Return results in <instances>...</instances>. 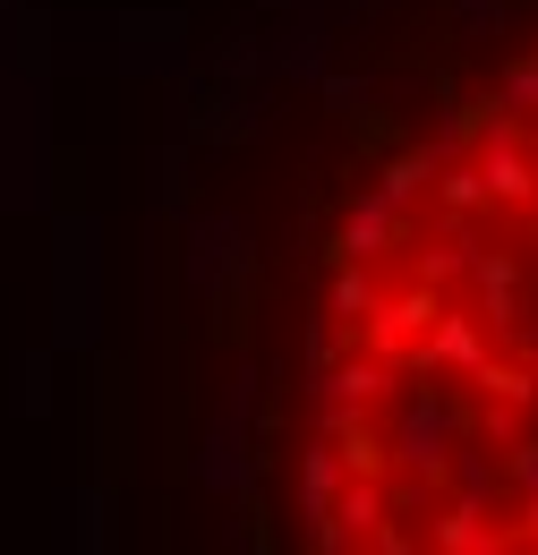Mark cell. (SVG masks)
<instances>
[{
	"instance_id": "1",
	"label": "cell",
	"mask_w": 538,
	"mask_h": 555,
	"mask_svg": "<svg viewBox=\"0 0 538 555\" xmlns=\"http://www.w3.org/2000/svg\"><path fill=\"white\" fill-rule=\"evenodd\" d=\"M103 343V222L68 206L52 222V350Z\"/></svg>"
},
{
	"instance_id": "2",
	"label": "cell",
	"mask_w": 538,
	"mask_h": 555,
	"mask_svg": "<svg viewBox=\"0 0 538 555\" xmlns=\"http://www.w3.org/2000/svg\"><path fill=\"white\" fill-rule=\"evenodd\" d=\"M248 266H257V248H248L240 214H189L180 222V274H189V291L205 308H231L248 291Z\"/></svg>"
},
{
	"instance_id": "3",
	"label": "cell",
	"mask_w": 538,
	"mask_h": 555,
	"mask_svg": "<svg viewBox=\"0 0 538 555\" xmlns=\"http://www.w3.org/2000/svg\"><path fill=\"white\" fill-rule=\"evenodd\" d=\"M112 35H120L112 69H129V77H180L189 61H197L180 9H129V17H112Z\"/></svg>"
},
{
	"instance_id": "4",
	"label": "cell",
	"mask_w": 538,
	"mask_h": 555,
	"mask_svg": "<svg viewBox=\"0 0 538 555\" xmlns=\"http://www.w3.org/2000/svg\"><path fill=\"white\" fill-rule=\"evenodd\" d=\"M68 521H77V530H68V547L103 555V547H112V487H103V479H86L77 495H68Z\"/></svg>"
},
{
	"instance_id": "5",
	"label": "cell",
	"mask_w": 538,
	"mask_h": 555,
	"mask_svg": "<svg viewBox=\"0 0 538 555\" xmlns=\"http://www.w3.org/2000/svg\"><path fill=\"white\" fill-rule=\"evenodd\" d=\"M189 129H171V138H163V154H154V206L163 214H180L189 206Z\"/></svg>"
},
{
	"instance_id": "6",
	"label": "cell",
	"mask_w": 538,
	"mask_h": 555,
	"mask_svg": "<svg viewBox=\"0 0 538 555\" xmlns=\"http://www.w3.org/2000/svg\"><path fill=\"white\" fill-rule=\"evenodd\" d=\"M52 359H61L52 343L17 359V411H26V418H52Z\"/></svg>"
},
{
	"instance_id": "7",
	"label": "cell",
	"mask_w": 538,
	"mask_h": 555,
	"mask_svg": "<svg viewBox=\"0 0 538 555\" xmlns=\"http://www.w3.org/2000/svg\"><path fill=\"white\" fill-rule=\"evenodd\" d=\"M453 17H462V43H487L504 26V0H453Z\"/></svg>"
}]
</instances>
